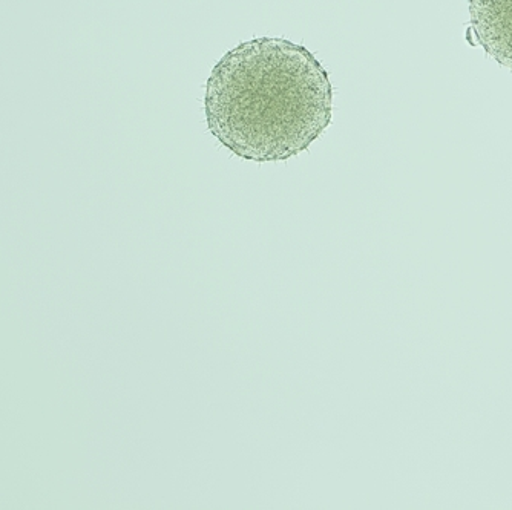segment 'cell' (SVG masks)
I'll return each instance as SVG.
<instances>
[{"instance_id":"7a4b0ae2","label":"cell","mask_w":512,"mask_h":510,"mask_svg":"<svg viewBox=\"0 0 512 510\" xmlns=\"http://www.w3.org/2000/svg\"><path fill=\"white\" fill-rule=\"evenodd\" d=\"M470 23L485 53L512 69V0H470Z\"/></svg>"},{"instance_id":"6da1fadb","label":"cell","mask_w":512,"mask_h":510,"mask_svg":"<svg viewBox=\"0 0 512 510\" xmlns=\"http://www.w3.org/2000/svg\"><path fill=\"white\" fill-rule=\"evenodd\" d=\"M207 128L243 160L286 161L329 128L333 86L306 46L260 37L224 54L206 83Z\"/></svg>"}]
</instances>
